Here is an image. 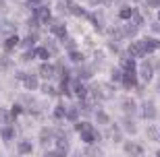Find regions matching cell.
Returning a JSON list of instances; mask_svg holds the SVG:
<instances>
[{
    "instance_id": "ac0fdd59",
    "label": "cell",
    "mask_w": 160,
    "mask_h": 157,
    "mask_svg": "<svg viewBox=\"0 0 160 157\" xmlns=\"http://www.w3.org/2000/svg\"><path fill=\"white\" fill-rule=\"evenodd\" d=\"M143 46H146V52H154L156 48H158V41H154V39H143Z\"/></svg>"
},
{
    "instance_id": "277c9868",
    "label": "cell",
    "mask_w": 160,
    "mask_h": 157,
    "mask_svg": "<svg viewBox=\"0 0 160 157\" xmlns=\"http://www.w3.org/2000/svg\"><path fill=\"white\" fill-rule=\"evenodd\" d=\"M36 19L38 21H50V11L46 6H38L36 8Z\"/></svg>"
},
{
    "instance_id": "9a60e30c",
    "label": "cell",
    "mask_w": 160,
    "mask_h": 157,
    "mask_svg": "<svg viewBox=\"0 0 160 157\" xmlns=\"http://www.w3.org/2000/svg\"><path fill=\"white\" fill-rule=\"evenodd\" d=\"M0 134H2V139H4V141H12V139H15V130H12L11 126H4Z\"/></svg>"
},
{
    "instance_id": "7c38bea8",
    "label": "cell",
    "mask_w": 160,
    "mask_h": 157,
    "mask_svg": "<svg viewBox=\"0 0 160 157\" xmlns=\"http://www.w3.org/2000/svg\"><path fill=\"white\" fill-rule=\"evenodd\" d=\"M50 139H52V130H50V128H44V130L40 132V141H42V145L50 143Z\"/></svg>"
},
{
    "instance_id": "8d00e7d4",
    "label": "cell",
    "mask_w": 160,
    "mask_h": 157,
    "mask_svg": "<svg viewBox=\"0 0 160 157\" xmlns=\"http://www.w3.org/2000/svg\"><path fill=\"white\" fill-rule=\"evenodd\" d=\"M46 48L50 54H56V46H54V41H46Z\"/></svg>"
},
{
    "instance_id": "4316f807",
    "label": "cell",
    "mask_w": 160,
    "mask_h": 157,
    "mask_svg": "<svg viewBox=\"0 0 160 157\" xmlns=\"http://www.w3.org/2000/svg\"><path fill=\"white\" fill-rule=\"evenodd\" d=\"M69 11H71L73 15H79V17H81V15H85L81 6H75V4H69Z\"/></svg>"
},
{
    "instance_id": "d6a6232c",
    "label": "cell",
    "mask_w": 160,
    "mask_h": 157,
    "mask_svg": "<svg viewBox=\"0 0 160 157\" xmlns=\"http://www.w3.org/2000/svg\"><path fill=\"white\" fill-rule=\"evenodd\" d=\"M46 157H67V153H65V151H60V149H58V151H50Z\"/></svg>"
},
{
    "instance_id": "ee69618b",
    "label": "cell",
    "mask_w": 160,
    "mask_h": 157,
    "mask_svg": "<svg viewBox=\"0 0 160 157\" xmlns=\"http://www.w3.org/2000/svg\"><path fill=\"white\" fill-rule=\"evenodd\" d=\"M65 46L69 48V50H75V41H73V39H67V41H65Z\"/></svg>"
},
{
    "instance_id": "7dc6e473",
    "label": "cell",
    "mask_w": 160,
    "mask_h": 157,
    "mask_svg": "<svg viewBox=\"0 0 160 157\" xmlns=\"http://www.w3.org/2000/svg\"><path fill=\"white\" fill-rule=\"evenodd\" d=\"M150 6H160V0H150Z\"/></svg>"
},
{
    "instance_id": "52a82bcc",
    "label": "cell",
    "mask_w": 160,
    "mask_h": 157,
    "mask_svg": "<svg viewBox=\"0 0 160 157\" xmlns=\"http://www.w3.org/2000/svg\"><path fill=\"white\" fill-rule=\"evenodd\" d=\"M123 85H125L127 89L135 87V75H133V72H125V76H123Z\"/></svg>"
},
{
    "instance_id": "b9f144b4",
    "label": "cell",
    "mask_w": 160,
    "mask_h": 157,
    "mask_svg": "<svg viewBox=\"0 0 160 157\" xmlns=\"http://www.w3.org/2000/svg\"><path fill=\"white\" fill-rule=\"evenodd\" d=\"M112 139L117 141V143H119V141H121V130H119V128H117V126H114V134H112Z\"/></svg>"
},
{
    "instance_id": "d4e9b609",
    "label": "cell",
    "mask_w": 160,
    "mask_h": 157,
    "mask_svg": "<svg viewBox=\"0 0 160 157\" xmlns=\"http://www.w3.org/2000/svg\"><path fill=\"white\" fill-rule=\"evenodd\" d=\"M36 56H38V58H42V60H46L48 56H50V52H48L46 48H40V50H36Z\"/></svg>"
},
{
    "instance_id": "836d02e7",
    "label": "cell",
    "mask_w": 160,
    "mask_h": 157,
    "mask_svg": "<svg viewBox=\"0 0 160 157\" xmlns=\"http://www.w3.org/2000/svg\"><path fill=\"white\" fill-rule=\"evenodd\" d=\"M8 116L12 118V114H8L6 110H0V122H6V120H8Z\"/></svg>"
},
{
    "instance_id": "7a4b0ae2",
    "label": "cell",
    "mask_w": 160,
    "mask_h": 157,
    "mask_svg": "<svg viewBox=\"0 0 160 157\" xmlns=\"http://www.w3.org/2000/svg\"><path fill=\"white\" fill-rule=\"evenodd\" d=\"M129 54H131V56H143V54H148V52H146L143 41H133V44L129 46Z\"/></svg>"
},
{
    "instance_id": "d6986e66",
    "label": "cell",
    "mask_w": 160,
    "mask_h": 157,
    "mask_svg": "<svg viewBox=\"0 0 160 157\" xmlns=\"http://www.w3.org/2000/svg\"><path fill=\"white\" fill-rule=\"evenodd\" d=\"M85 155L88 157H102V151L98 147H88V149H85Z\"/></svg>"
},
{
    "instance_id": "ab89813d",
    "label": "cell",
    "mask_w": 160,
    "mask_h": 157,
    "mask_svg": "<svg viewBox=\"0 0 160 157\" xmlns=\"http://www.w3.org/2000/svg\"><path fill=\"white\" fill-rule=\"evenodd\" d=\"M38 25H40V21H38V19L33 17V19H31V21H29V27H31V29H33V31H36V29H38Z\"/></svg>"
},
{
    "instance_id": "30bf717a",
    "label": "cell",
    "mask_w": 160,
    "mask_h": 157,
    "mask_svg": "<svg viewBox=\"0 0 160 157\" xmlns=\"http://www.w3.org/2000/svg\"><path fill=\"white\" fill-rule=\"evenodd\" d=\"M15 29H17V27H15V23H11V21H2V23H0V31H2V33H15Z\"/></svg>"
},
{
    "instance_id": "5b68a950",
    "label": "cell",
    "mask_w": 160,
    "mask_h": 157,
    "mask_svg": "<svg viewBox=\"0 0 160 157\" xmlns=\"http://www.w3.org/2000/svg\"><path fill=\"white\" fill-rule=\"evenodd\" d=\"M142 79L146 83L152 79V62H143V66H142Z\"/></svg>"
},
{
    "instance_id": "bcb514c9",
    "label": "cell",
    "mask_w": 160,
    "mask_h": 157,
    "mask_svg": "<svg viewBox=\"0 0 160 157\" xmlns=\"http://www.w3.org/2000/svg\"><path fill=\"white\" fill-rule=\"evenodd\" d=\"M19 112H21V108H19V105H15V108H12V116H17Z\"/></svg>"
},
{
    "instance_id": "603a6c76",
    "label": "cell",
    "mask_w": 160,
    "mask_h": 157,
    "mask_svg": "<svg viewBox=\"0 0 160 157\" xmlns=\"http://www.w3.org/2000/svg\"><path fill=\"white\" fill-rule=\"evenodd\" d=\"M110 35H112V39H123L125 37L123 29H119V27H112V29H110Z\"/></svg>"
},
{
    "instance_id": "8992f818",
    "label": "cell",
    "mask_w": 160,
    "mask_h": 157,
    "mask_svg": "<svg viewBox=\"0 0 160 157\" xmlns=\"http://www.w3.org/2000/svg\"><path fill=\"white\" fill-rule=\"evenodd\" d=\"M40 75L44 76V79L54 76V66H50V64H42V66H40Z\"/></svg>"
},
{
    "instance_id": "f35d334b",
    "label": "cell",
    "mask_w": 160,
    "mask_h": 157,
    "mask_svg": "<svg viewBox=\"0 0 160 157\" xmlns=\"http://www.w3.org/2000/svg\"><path fill=\"white\" fill-rule=\"evenodd\" d=\"M71 60H83V54H79V52H71Z\"/></svg>"
},
{
    "instance_id": "4dcf8cb0",
    "label": "cell",
    "mask_w": 160,
    "mask_h": 157,
    "mask_svg": "<svg viewBox=\"0 0 160 157\" xmlns=\"http://www.w3.org/2000/svg\"><path fill=\"white\" fill-rule=\"evenodd\" d=\"M54 118H65V108H62V105H58V108L54 110Z\"/></svg>"
},
{
    "instance_id": "8fae6325",
    "label": "cell",
    "mask_w": 160,
    "mask_h": 157,
    "mask_svg": "<svg viewBox=\"0 0 160 157\" xmlns=\"http://www.w3.org/2000/svg\"><path fill=\"white\" fill-rule=\"evenodd\" d=\"M23 85H25L27 89H36V87H38V79H36L33 75H27V76L23 79Z\"/></svg>"
},
{
    "instance_id": "e0dca14e",
    "label": "cell",
    "mask_w": 160,
    "mask_h": 157,
    "mask_svg": "<svg viewBox=\"0 0 160 157\" xmlns=\"http://www.w3.org/2000/svg\"><path fill=\"white\" fill-rule=\"evenodd\" d=\"M123 128H125L129 134L135 132V124H133V120H131V118H125V120H123Z\"/></svg>"
},
{
    "instance_id": "681fc988",
    "label": "cell",
    "mask_w": 160,
    "mask_h": 157,
    "mask_svg": "<svg viewBox=\"0 0 160 157\" xmlns=\"http://www.w3.org/2000/svg\"><path fill=\"white\" fill-rule=\"evenodd\" d=\"M158 157H160V151H158Z\"/></svg>"
},
{
    "instance_id": "f546056e",
    "label": "cell",
    "mask_w": 160,
    "mask_h": 157,
    "mask_svg": "<svg viewBox=\"0 0 160 157\" xmlns=\"http://www.w3.org/2000/svg\"><path fill=\"white\" fill-rule=\"evenodd\" d=\"M148 136H150L152 141H156V139H158V130H156L154 126H150V128H148Z\"/></svg>"
},
{
    "instance_id": "e575fe53",
    "label": "cell",
    "mask_w": 160,
    "mask_h": 157,
    "mask_svg": "<svg viewBox=\"0 0 160 157\" xmlns=\"http://www.w3.org/2000/svg\"><path fill=\"white\" fill-rule=\"evenodd\" d=\"M42 91L44 93H48V95H54L56 91H54V87H50V85H42Z\"/></svg>"
},
{
    "instance_id": "816d5d0a",
    "label": "cell",
    "mask_w": 160,
    "mask_h": 157,
    "mask_svg": "<svg viewBox=\"0 0 160 157\" xmlns=\"http://www.w3.org/2000/svg\"><path fill=\"white\" fill-rule=\"evenodd\" d=\"M158 19H160V17H158Z\"/></svg>"
},
{
    "instance_id": "c3c4849f",
    "label": "cell",
    "mask_w": 160,
    "mask_h": 157,
    "mask_svg": "<svg viewBox=\"0 0 160 157\" xmlns=\"http://www.w3.org/2000/svg\"><path fill=\"white\" fill-rule=\"evenodd\" d=\"M89 2H92V4H98V2H100V0H89Z\"/></svg>"
},
{
    "instance_id": "f1b7e54d",
    "label": "cell",
    "mask_w": 160,
    "mask_h": 157,
    "mask_svg": "<svg viewBox=\"0 0 160 157\" xmlns=\"http://www.w3.org/2000/svg\"><path fill=\"white\" fill-rule=\"evenodd\" d=\"M121 19H129V17H133V12H131V8H121Z\"/></svg>"
},
{
    "instance_id": "2e32d148",
    "label": "cell",
    "mask_w": 160,
    "mask_h": 157,
    "mask_svg": "<svg viewBox=\"0 0 160 157\" xmlns=\"http://www.w3.org/2000/svg\"><path fill=\"white\" fill-rule=\"evenodd\" d=\"M19 153H21V155L31 153V143L29 141H21V143H19Z\"/></svg>"
},
{
    "instance_id": "d590c367",
    "label": "cell",
    "mask_w": 160,
    "mask_h": 157,
    "mask_svg": "<svg viewBox=\"0 0 160 157\" xmlns=\"http://www.w3.org/2000/svg\"><path fill=\"white\" fill-rule=\"evenodd\" d=\"M133 21H135V27L143 23V19H142V15H139V12H133Z\"/></svg>"
},
{
    "instance_id": "7bdbcfd3",
    "label": "cell",
    "mask_w": 160,
    "mask_h": 157,
    "mask_svg": "<svg viewBox=\"0 0 160 157\" xmlns=\"http://www.w3.org/2000/svg\"><path fill=\"white\" fill-rule=\"evenodd\" d=\"M0 64H2L4 68H6V66H11V58H8V56H4V58L0 60Z\"/></svg>"
},
{
    "instance_id": "4fadbf2b",
    "label": "cell",
    "mask_w": 160,
    "mask_h": 157,
    "mask_svg": "<svg viewBox=\"0 0 160 157\" xmlns=\"http://www.w3.org/2000/svg\"><path fill=\"white\" fill-rule=\"evenodd\" d=\"M81 139L85 141V143H92V141H98V139H100V132H96V130H92V132H85V134H81Z\"/></svg>"
},
{
    "instance_id": "3957f363",
    "label": "cell",
    "mask_w": 160,
    "mask_h": 157,
    "mask_svg": "<svg viewBox=\"0 0 160 157\" xmlns=\"http://www.w3.org/2000/svg\"><path fill=\"white\" fill-rule=\"evenodd\" d=\"M125 151L129 153L131 157H139L142 155V147L137 145V143H125Z\"/></svg>"
},
{
    "instance_id": "7402d4cb",
    "label": "cell",
    "mask_w": 160,
    "mask_h": 157,
    "mask_svg": "<svg viewBox=\"0 0 160 157\" xmlns=\"http://www.w3.org/2000/svg\"><path fill=\"white\" fill-rule=\"evenodd\" d=\"M123 33H125V37H133V35L137 33V27L135 25H127V27L123 29Z\"/></svg>"
},
{
    "instance_id": "6da1fadb",
    "label": "cell",
    "mask_w": 160,
    "mask_h": 157,
    "mask_svg": "<svg viewBox=\"0 0 160 157\" xmlns=\"http://www.w3.org/2000/svg\"><path fill=\"white\" fill-rule=\"evenodd\" d=\"M142 114H143V118H148V120L156 118V105L152 104V101H143V105H142Z\"/></svg>"
},
{
    "instance_id": "5bb4252c",
    "label": "cell",
    "mask_w": 160,
    "mask_h": 157,
    "mask_svg": "<svg viewBox=\"0 0 160 157\" xmlns=\"http://www.w3.org/2000/svg\"><path fill=\"white\" fill-rule=\"evenodd\" d=\"M52 31H54V33H56V35H58V37H60V39H69V37H67V29H65V27H62V25H54V27H52Z\"/></svg>"
},
{
    "instance_id": "1f68e13d",
    "label": "cell",
    "mask_w": 160,
    "mask_h": 157,
    "mask_svg": "<svg viewBox=\"0 0 160 157\" xmlns=\"http://www.w3.org/2000/svg\"><path fill=\"white\" fill-rule=\"evenodd\" d=\"M77 108H71V110H69V114H67V118H69V120H77Z\"/></svg>"
},
{
    "instance_id": "484cf974",
    "label": "cell",
    "mask_w": 160,
    "mask_h": 157,
    "mask_svg": "<svg viewBox=\"0 0 160 157\" xmlns=\"http://www.w3.org/2000/svg\"><path fill=\"white\" fill-rule=\"evenodd\" d=\"M125 72H135V64H133V60L125 58Z\"/></svg>"
},
{
    "instance_id": "83f0119b",
    "label": "cell",
    "mask_w": 160,
    "mask_h": 157,
    "mask_svg": "<svg viewBox=\"0 0 160 157\" xmlns=\"http://www.w3.org/2000/svg\"><path fill=\"white\" fill-rule=\"evenodd\" d=\"M96 120H98L100 124H108V116L104 114V112H98V114H96Z\"/></svg>"
},
{
    "instance_id": "cb8c5ba5",
    "label": "cell",
    "mask_w": 160,
    "mask_h": 157,
    "mask_svg": "<svg viewBox=\"0 0 160 157\" xmlns=\"http://www.w3.org/2000/svg\"><path fill=\"white\" fill-rule=\"evenodd\" d=\"M17 35H11V37H8V39H6V44H4V48H6V50H11V48L12 46H17Z\"/></svg>"
},
{
    "instance_id": "f907efd6",
    "label": "cell",
    "mask_w": 160,
    "mask_h": 157,
    "mask_svg": "<svg viewBox=\"0 0 160 157\" xmlns=\"http://www.w3.org/2000/svg\"><path fill=\"white\" fill-rule=\"evenodd\" d=\"M158 89H160V85H158Z\"/></svg>"
},
{
    "instance_id": "44dd1931",
    "label": "cell",
    "mask_w": 160,
    "mask_h": 157,
    "mask_svg": "<svg viewBox=\"0 0 160 157\" xmlns=\"http://www.w3.org/2000/svg\"><path fill=\"white\" fill-rule=\"evenodd\" d=\"M123 110H125V112H127V114H129V116H131V114L135 112V104H133L131 99H127V101H125V104H123Z\"/></svg>"
},
{
    "instance_id": "ba28073f",
    "label": "cell",
    "mask_w": 160,
    "mask_h": 157,
    "mask_svg": "<svg viewBox=\"0 0 160 157\" xmlns=\"http://www.w3.org/2000/svg\"><path fill=\"white\" fill-rule=\"evenodd\" d=\"M75 130H77V132H81V134H85V132H92V130H94V126H92L89 122H77V124H75Z\"/></svg>"
},
{
    "instance_id": "9c48e42d",
    "label": "cell",
    "mask_w": 160,
    "mask_h": 157,
    "mask_svg": "<svg viewBox=\"0 0 160 157\" xmlns=\"http://www.w3.org/2000/svg\"><path fill=\"white\" fill-rule=\"evenodd\" d=\"M92 75H94V70L89 68V66H79L77 68V76L79 79H89Z\"/></svg>"
},
{
    "instance_id": "f6af8a7d",
    "label": "cell",
    "mask_w": 160,
    "mask_h": 157,
    "mask_svg": "<svg viewBox=\"0 0 160 157\" xmlns=\"http://www.w3.org/2000/svg\"><path fill=\"white\" fill-rule=\"evenodd\" d=\"M152 31H154V33H160V23H154V25H152Z\"/></svg>"
},
{
    "instance_id": "ffe728a7",
    "label": "cell",
    "mask_w": 160,
    "mask_h": 157,
    "mask_svg": "<svg viewBox=\"0 0 160 157\" xmlns=\"http://www.w3.org/2000/svg\"><path fill=\"white\" fill-rule=\"evenodd\" d=\"M36 37H38V35H29V37H25V39L21 41V44H23V48L27 50V52H29V48L33 46V41H36Z\"/></svg>"
},
{
    "instance_id": "60d3db41",
    "label": "cell",
    "mask_w": 160,
    "mask_h": 157,
    "mask_svg": "<svg viewBox=\"0 0 160 157\" xmlns=\"http://www.w3.org/2000/svg\"><path fill=\"white\" fill-rule=\"evenodd\" d=\"M33 56H36V54H33V52L29 50V52H25V54H23V60H25V62H29V60L33 58Z\"/></svg>"
},
{
    "instance_id": "74e56055",
    "label": "cell",
    "mask_w": 160,
    "mask_h": 157,
    "mask_svg": "<svg viewBox=\"0 0 160 157\" xmlns=\"http://www.w3.org/2000/svg\"><path fill=\"white\" fill-rule=\"evenodd\" d=\"M110 76H112V81H121V79H123V75H121V70H117V68L112 70V75H110Z\"/></svg>"
}]
</instances>
